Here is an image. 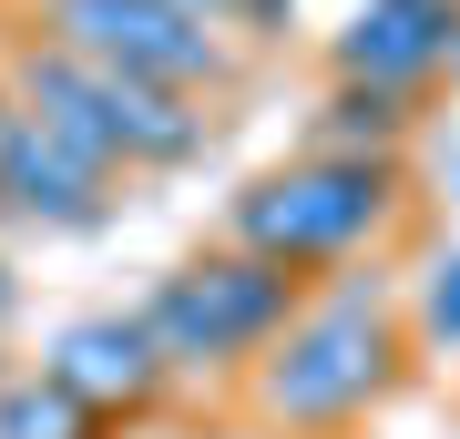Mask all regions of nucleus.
Returning a JSON list of instances; mask_svg holds the SVG:
<instances>
[{
  "instance_id": "nucleus-1",
  "label": "nucleus",
  "mask_w": 460,
  "mask_h": 439,
  "mask_svg": "<svg viewBox=\"0 0 460 439\" xmlns=\"http://www.w3.org/2000/svg\"><path fill=\"white\" fill-rule=\"evenodd\" d=\"M410 347H420V327L389 296V277H378V266H348V277H328L307 296V317L246 368V419L277 429V439H338V429H358L368 408H389V389L410 378Z\"/></svg>"
},
{
  "instance_id": "nucleus-3",
  "label": "nucleus",
  "mask_w": 460,
  "mask_h": 439,
  "mask_svg": "<svg viewBox=\"0 0 460 439\" xmlns=\"http://www.w3.org/2000/svg\"><path fill=\"white\" fill-rule=\"evenodd\" d=\"M307 277H287V266H266V256H246V245H205V256H184V266H164V277L144 286V338L164 347V368L174 378H246L266 347L287 338L296 317H307Z\"/></svg>"
},
{
  "instance_id": "nucleus-10",
  "label": "nucleus",
  "mask_w": 460,
  "mask_h": 439,
  "mask_svg": "<svg viewBox=\"0 0 460 439\" xmlns=\"http://www.w3.org/2000/svg\"><path fill=\"white\" fill-rule=\"evenodd\" d=\"M410 327H420V347H450V358H460V245H440V256L420 266Z\"/></svg>"
},
{
  "instance_id": "nucleus-6",
  "label": "nucleus",
  "mask_w": 460,
  "mask_h": 439,
  "mask_svg": "<svg viewBox=\"0 0 460 439\" xmlns=\"http://www.w3.org/2000/svg\"><path fill=\"white\" fill-rule=\"evenodd\" d=\"M328 72L420 102L440 72H460V0H358L328 31Z\"/></svg>"
},
{
  "instance_id": "nucleus-12",
  "label": "nucleus",
  "mask_w": 460,
  "mask_h": 439,
  "mask_svg": "<svg viewBox=\"0 0 460 439\" xmlns=\"http://www.w3.org/2000/svg\"><path fill=\"white\" fill-rule=\"evenodd\" d=\"M11 378H21V368H11V347H0V389H11Z\"/></svg>"
},
{
  "instance_id": "nucleus-8",
  "label": "nucleus",
  "mask_w": 460,
  "mask_h": 439,
  "mask_svg": "<svg viewBox=\"0 0 460 439\" xmlns=\"http://www.w3.org/2000/svg\"><path fill=\"white\" fill-rule=\"evenodd\" d=\"M410 133H420V102L410 92H378V82H338L317 92L307 113V154H368V163H410Z\"/></svg>"
},
{
  "instance_id": "nucleus-7",
  "label": "nucleus",
  "mask_w": 460,
  "mask_h": 439,
  "mask_svg": "<svg viewBox=\"0 0 460 439\" xmlns=\"http://www.w3.org/2000/svg\"><path fill=\"white\" fill-rule=\"evenodd\" d=\"M41 378L62 399H83L102 429H123V419H144L154 399L174 389V368H164V347L144 338V317H72L62 338H51V358H41Z\"/></svg>"
},
{
  "instance_id": "nucleus-11",
  "label": "nucleus",
  "mask_w": 460,
  "mask_h": 439,
  "mask_svg": "<svg viewBox=\"0 0 460 439\" xmlns=\"http://www.w3.org/2000/svg\"><path fill=\"white\" fill-rule=\"evenodd\" d=\"M11 307H21V277H11V256H0V327H11Z\"/></svg>"
},
{
  "instance_id": "nucleus-5",
  "label": "nucleus",
  "mask_w": 460,
  "mask_h": 439,
  "mask_svg": "<svg viewBox=\"0 0 460 439\" xmlns=\"http://www.w3.org/2000/svg\"><path fill=\"white\" fill-rule=\"evenodd\" d=\"M113 205H123V184L93 174V163L11 92V72H0V215L31 225V235H102Z\"/></svg>"
},
{
  "instance_id": "nucleus-2",
  "label": "nucleus",
  "mask_w": 460,
  "mask_h": 439,
  "mask_svg": "<svg viewBox=\"0 0 460 439\" xmlns=\"http://www.w3.org/2000/svg\"><path fill=\"white\" fill-rule=\"evenodd\" d=\"M410 215V163H368V154H287L266 163L246 195L226 205V245L287 266V277L328 286L348 266H368Z\"/></svg>"
},
{
  "instance_id": "nucleus-4",
  "label": "nucleus",
  "mask_w": 460,
  "mask_h": 439,
  "mask_svg": "<svg viewBox=\"0 0 460 439\" xmlns=\"http://www.w3.org/2000/svg\"><path fill=\"white\" fill-rule=\"evenodd\" d=\"M41 31L62 51H83L102 72H144V82H174L195 102H226L235 92V31L184 0H41Z\"/></svg>"
},
{
  "instance_id": "nucleus-9",
  "label": "nucleus",
  "mask_w": 460,
  "mask_h": 439,
  "mask_svg": "<svg viewBox=\"0 0 460 439\" xmlns=\"http://www.w3.org/2000/svg\"><path fill=\"white\" fill-rule=\"evenodd\" d=\"M0 439H113V429H102L83 399H62L41 368H21L11 389H0Z\"/></svg>"
},
{
  "instance_id": "nucleus-13",
  "label": "nucleus",
  "mask_w": 460,
  "mask_h": 439,
  "mask_svg": "<svg viewBox=\"0 0 460 439\" xmlns=\"http://www.w3.org/2000/svg\"><path fill=\"white\" fill-rule=\"evenodd\" d=\"M348 11H358V0H348Z\"/></svg>"
}]
</instances>
